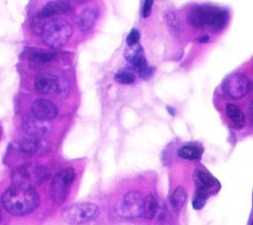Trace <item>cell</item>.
Returning a JSON list of instances; mask_svg holds the SVG:
<instances>
[{"mask_svg": "<svg viewBox=\"0 0 253 225\" xmlns=\"http://www.w3.org/2000/svg\"><path fill=\"white\" fill-rule=\"evenodd\" d=\"M4 208L11 214L22 216L34 211L40 204V197L35 188L12 185L2 194Z\"/></svg>", "mask_w": 253, "mask_h": 225, "instance_id": "6da1fadb", "label": "cell"}, {"mask_svg": "<svg viewBox=\"0 0 253 225\" xmlns=\"http://www.w3.org/2000/svg\"><path fill=\"white\" fill-rule=\"evenodd\" d=\"M187 21L195 28H209L211 31H218L225 27L228 21V12L210 5L195 6L188 13Z\"/></svg>", "mask_w": 253, "mask_h": 225, "instance_id": "7a4b0ae2", "label": "cell"}, {"mask_svg": "<svg viewBox=\"0 0 253 225\" xmlns=\"http://www.w3.org/2000/svg\"><path fill=\"white\" fill-rule=\"evenodd\" d=\"M73 33L70 23L62 18H53L43 24L41 35L43 42L50 47H61L67 43Z\"/></svg>", "mask_w": 253, "mask_h": 225, "instance_id": "3957f363", "label": "cell"}, {"mask_svg": "<svg viewBox=\"0 0 253 225\" xmlns=\"http://www.w3.org/2000/svg\"><path fill=\"white\" fill-rule=\"evenodd\" d=\"M194 182L196 186V194L192 204L193 207L198 210L204 207L210 195L219 190L220 184L210 173L200 169H197L194 172Z\"/></svg>", "mask_w": 253, "mask_h": 225, "instance_id": "277c9868", "label": "cell"}, {"mask_svg": "<svg viewBox=\"0 0 253 225\" xmlns=\"http://www.w3.org/2000/svg\"><path fill=\"white\" fill-rule=\"evenodd\" d=\"M48 177L46 169L35 164H25L12 173V185L34 188Z\"/></svg>", "mask_w": 253, "mask_h": 225, "instance_id": "5b68a950", "label": "cell"}, {"mask_svg": "<svg viewBox=\"0 0 253 225\" xmlns=\"http://www.w3.org/2000/svg\"><path fill=\"white\" fill-rule=\"evenodd\" d=\"M100 208L93 202H79L66 207L62 219L69 225H84L98 218Z\"/></svg>", "mask_w": 253, "mask_h": 225, "instance_id": "8992f818", "label": "cell"}, {"mask_svg": "<svg viewBox=\"0 0 253 225\" xmlns=\"http://www.w3.org/2000/svg\"><path fill=\"white\" fill-rule=\"evenodd\" d=\"M74 180L75 172L71 167L63 168L54 175L50 184V196L56 204L66 201Z\"/></svg>", "mask_w": 253, "mask_h": 225, "instance_id": "52a82bcc", "label": "cell"}, {"mask_svg": "<svg viewBox=\"0 0 253 225\" xmlns=\"http://www.w3.org/2000/svg\"><path fill=\"white\" fill-rule=\"evenodd\" d=\"M143 195L137 190L126 192L116 206V212L120 217L131 219L141 217Z\"/></svg>", "mask_w": 253, "mask_h": 225, "instance_id": "ba28073f", "label": "cell"}, {"mask_svg": "<svg viewBox=\"0 0 253 225\" xmlns=\"http://www.w3.org/2000/svg\"><path fill=\"white\" fill-rule=\"evenodd\" d=\"M221 87L228 97L240 99L251 90V81L242 73H232L224 78Z\"/></svg>", "mask_w": 253, "mask_h": 225, "instance_id": "9c48e42d", "label": "cell"}, {"mask_svg": "<svg viewBox=\"0 0 253 225\" xmlns=\"http://www.w3.org/2000/svg\"><path fill=\"white\" fill-rule=\"evenodd\" d=\"M35 90L44 95H63L67 84L62 82L57 76L48 72H42L37 75L35 79ZM68 90V89H67Z\"/></svg>", "mask_w": 253, "mask_h": 225, "instance_id": "30bf717a", "label": "cell"}, {"mask_svg": "<svg viewBox=\"0 0 253 225\" xmlns=\"http://www.w3.org/2000/svg\"><path fill=\"white\" fill-rule=\"evenodd\" d=\"M22 128L28 137L44 138L51 130V124L47 120L35 116H26L22 121Z\"/></svg>", "mask_w": 253, "mask_h": 225, "instance_id": "8fae6325", "label": "cell"}, {"mask_svg": "<svg viewBox=\"0 0 253 225\" xmlns=\"http://www.w3.org/2000/svg\"><path fill=\"white\" fill-rule=\"evenodd\" d=\"M31 112L33 116L49 121L50 119H53L57 113L58 109L55 104L52 102L46 100V99H37L33 102L31 106Z\"/></svg>", "mask_w": 253, "mask_h": 225, "instance_id": "7c38bea8", "label": "cell"}, {"mask_svg": "<svg viewBox=\"0 0 253 225\" xmlns=\"http://www.w3.org/2000/svg\"><path fill=\"white\" fill-rule=\"evenodd\" d=\"M125 57L128 60L130 65V71L137 72L141 76L145 74L147 71L146 66V59L143 54V48L140 46L139 43H137L134 46L128 47L125 51Z\"/></svg>", "mask_w": 253, "mask_h": 225, "instance_id": "4fadbf2b", "label": "cell"}, {"mask_svg": "<svg viewBox=\"0 0 253 225\" xmlns=\"http://www.w3.org/2000/svg\"><path fill=\"white\" fill-rule=\"evenodd\" d=\"M19 149L27 154L42 155L48 151L49 144L43 138L27 137L19 143Z\"/></svg>", "mask_w": 253, "mask_h": 225, "instance_id": "5bb4252c", "label": "cell"}, {"mask_svg": "<svg viewBox=\"0 0 253 225\" xmlns=\"http://www.w3.org/2000/svg\"><path fill=\"white\" fill-rule=\"evenodd\" d=\"M99 16V9L96 6L85 8L78 16L77 26L82 33L90 31L95 25Z\"/></svg>", "mask_w": 253, "mask_h": 225, "instance_id": "9a60e30c", "label": "cell"}, {"mask_svg": "<svg viewBox=\"0 0 253 225\" xmlns=\"http://www.w3.org/2000/svg\"><path fill=\"white\" fill-rule=\"evenodd\" d=\"M71 5L67 2L63 1H53L47 3L42 10L41 11L39 17L40 18H49L58 13H66L71 10Z\"/></svg>", "mask_w": 253, "mask_h": 225, "instance_id": "2e32d148", "label": "cell"}, {"mask_svg": "<svg viewBox=\"0 0 253 225\" xmlns=\"http://www.w3.org/2000/svg\"><path fill=\"white\" fill-rule=\"evenodd\" d=\"M158 211V203L154 195L148 194L143 197L141 217L146 219H152Z\"/></svg>", "mask_w": 253, "mask_h": 225, "instance_id": "e0dca14e", "label": "cell"}, {"mask_svg": "<svg viewBox=\"0 0 253 225\" xmlns=\"http://www.w3.org/2000/svg\"><path fill=\"white\" fill-rule=\"evenodd\" d=\"M225 112L227 117L232 121L235 127H242L245 123V115L241 110L234 104H227L225 107Z\"/></svg>", "mask_w": 253, "mask_h": 225, "instance_id": "ac0fdd59", "label": "cell"}, {"mask_svg": "<svg viewBox=\"0 0 253 225\" xmlns=\"http://www.w3.org/2000/svg\"><path fill=\"white\" fill-rule=\"evenodd\" d=\"M202 153H203L202 148L199 147L198 145H193V144L185 145L179 148L178 150V155L181 158L187 159V160H198L201 158Z\"/></svg>", "mask_w": 253, "mask_h": 225, "instance_id": "d6986e66", "label": "cell"}, {"mask_svg": "<svg viewBox=\"0 0 253 225\" xmlns=\"http://www.w3.org/2000/svg\"><path fill=\"white\" fill-rule=\"evenodd\" d=\"M186 200H187V192H186L185 188L181 186L177 187L172 191L171 196H170V202H171L172 207L176 210H179L184 206Z\"/></svg>", "mask_w": 253, "mask_h": 225, "instance_id": "ffe728a7", "label": "cell"}, {"mask_svg": "<svg viewBox=\"0 0 253 225\" xmlns=\"http://www.w3.org/2000/svg\"><path fill=\"white\" fill-rule=\"evenodd\" d=\"M56 54L54 52L49 51H34L30 54V59L33 62L37 63H45L48 61H51L53 58H55Z\"/></svg>", "mask_w": 253, "mask_h": 225, "instance_id": "44dd1931", "label": "cell"}, {"mask_svg": "<svg viewBox=\"0 0 253 225\" xmlns=\"http://www.w3.org/2000/svg\"><path fill=\"white\" fill-rule=\"evenodd\" d=\"M115 80L121 84H132L135 80L134 74L129 69H122L115 75Z\"/></svg>", "mask_w": 253, "mask_h": 225, "instance_id": "7402d4cb", "label": "cell"}, {"mask_svg": "<svg viewBox=\"0 0 253 225\" xmlns=\"http://www.w3.org/2000/svg\"><path fill=\"white\" fill-rule=\"evenodd\" d=\"M139 38H140V35H139V32L136 30V29H132L129 34L127 35L126 38V42L127 44L128 47H131V46H134L138 43V40H139Z\"/></svg>", "mask_w": 253, "mask_h": 225, "instance_id": "603a6c76", "label": "cell"}, {"mask_svg": "<svg viewBox=\"0 0 253 225\" xmlns=\"http://www.w3.org/2000/svg\"><path fill=\"white\" fill-rule=\"evenodd\" d=\"M152 4H153V1L151 0H146L143 2L141 7V16L143 18H147L150 16L151 10H152Z\"/></svg>", "mask_w": 253, "mask_h": 225, "instance_id": "cb8c5ba5", "label": "cell"}, {"mask_svg": "<svg viewBox=\"0 0 253 225\" xmlns=\"http://www.w3.org/2000/svg\"><path fill=\"white\" fill-rule=\"evenodd\" d=\"M209 40V37L208 36H203L202 38L199 39V41H202V42H205V41H208Z\"/></svg>", "mask_w": 253, "mask_h": 225, "instance_id": "d4e9b609", "label": "cell"}, {"mask_svg": "<svg viewBox=\"0 0 253 225\" xmlns=\"http://www.w3.org/2000/svg\"><path fill=\"white\" fill-rule=\"evenodd\" d=\"M1 218H2V216H1V209H0V222H1Z\"/></svg>", "mask_w": 253, "mask_h": 225, "instance_id": "484cf974", "label": "cell"}]
</instances>
